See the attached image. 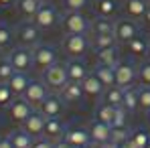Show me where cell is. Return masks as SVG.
<instances>
[{
  "mask_svg": "<svg viewBox=\"0 0 150 148\" xmlns=\"http://www.w3.org/2000/svg\"><path fill=\"white\" fill-rule=\"evenodd\" d=\"M91 23L81 14V10H71L63 16V30L65 35H87Z\"/></svg>",
  "mask_w": 150,
  "mask_h": 148,
  "instance_id": "6da1fadb",
  "label": "cell"
},
{
  "mask_svg": "<svg viewBox=\"0 0 150 148\" xmlns=\"http://www.w3.org/2000/svg\"><path fill=\"white\" fill-rule=\"evenodd\" d=\"M10 63H12V67H14V71H23L26 73L30 67H35V63H33V49L30 47H14V49L8 53V57H6Z\"/></svg>",
  "mask_w": 150,
  "mask_h": 148,
  "instance_id": "7a4b0ae2",
  "label": "cell"
},
{
  "mask_svg": "<svg viewBox=\"0 0 150 148\" xmlns=\"http://www.w3.org/2000/svg\"><path fill=\"white\" fill-rule=\"evenodd\" d=\"M43 81H45V85L51 87V89H63V85L69 81L65 65L55 63V65L47 67V69L43 71Z\"/></svg>",
  "mask_w": 150,
  "mask_h": 148,
  "instance_id": "3957f363",
  "label": "cell"
},
{
  "mask_svg": "<svg viewBox=\"0 0 150 148\" xmlns=\"http://www.w3.org/2000/svg\"><path fill=\"white\" fill-rule=\"evenodd\" d=\"M33 63H35L37 69L45 71L47 67L57 63V51L51 45H37V47H33Z\"/></svg>",
  "mask_w": 150,
  "mask_h": 148,
  "instance_id": "277c9868",
  "label": "cell"
},
{
  "mask_svg": "<svg viewBox=\"0 0 150 148\" xmlns=\"http://www.w3.org/2000/svg\"><path fill=\"white\" fill-rule=\"evenodd\" d=\"M57 21H59V14H57V8L49 4V2H43L41 4V8L37 10V14H35V18H33V23L39 26L41 30H47V28H53V26L57 25Z\"/></svg>",
  "mask_w": 150,
  "mask_h": 148,
  "instance_id": "5b68a950",
  "label": "cell"
},
{
  "mask_svg": "<svg viewBox=\"0 0 150 148\" xmlns=\"http://www.w3.org/2000/svg\"><path fill=\"white\" fill-rule=\"evenodd\" d=\"M39 37H41V28L35 23H30V21L18 25V28H16V39H18V43L23 47H30V49L37 47L39 45Z\"/></svg>",
  "mask_w": 150,
  "mask_h": 148,
  "instance_id": "8992f818",
  "label": "cell"
},
{
  "mask_svg": "<svg viewBox=\"0 0 150 148\" xmlns=\"http://www.w3.org/2000/svg\"><path fill=\"white\" fill-rule=\"evenodd\" d=\"M116 85L118 87H130L134 79H138V67L130 61H120L116 67Z\"/></svg>",
  "mask_w": 150,
  "mask_h": 148,
  "instance_id": "52a82bcc",
  "label": "cell"
},
{
  "mask_svg": "<svg viewBox=\"0 0 150 148\" xmlns=\"http://www.w3.org/2000/svg\"><path fill=\"white\" fill-rule=\"evenodd\" d=\"M21 98H25L33 108L35 106H41L45 99L49 98V87L45 85V81H30Z\"/></svg>",
  "mask_w": 150,
  "mask_h": 148,
  "instance_id": "ba28073f",
  "label": "cell"
},
{
  "mask_svg": "<svg viewBox=\"0 0 150 148\" xmlns=\"http://www.w3.org/2000/svg\"><path fill=\"white\" fill-rule=\"evenodd\" d=\"M89 47V41L85 35H65L63 39V49L69 57H81Z\"/></svg>",
  "mask_w": 150,
  "mask_h": 148,
  "instance_id": "9c48e42d",
  "label": "cell"
},
{
  "mask_svg": "<svg viewBox=\"0 0 150 148\" xmlns=\"http://www.w3.org/2000/svg\"><path fill=\"white\" fill-rule=\"evenodd\" d=\"M114 35L120 43H130L138 35V25L134 23V18H120V21H116Z\"/></svg>",
  "mask_w": 150,
  "mask_h": 148,
  "instance_id": "30bf717a",
  "label": "cell"
},
{
  "mask_svg": "<svg viewBox=\"0 0 150 148\" xmlns=\"http://www.w3.org/2000/svg\"><path fill=\"white\" fill-rule=\"evenodd\" d=\"M35 110H33V106L26 101L25 98H16V99H12V103L8 106V116L14 120V122H25L26 118L33 114Z\"/></svg>",
  "mask_w": 150,
  "mask_h": 148,
  "instance_id": "8fae6325",
  "label": "cell"
},
{
  "mask_svg": "<svg viewBox=\"0 0 150 148\" xmlns=\"http://www.w3.org/2000/svg\"><path fill=\"white\" fill-rule=\"evenodd\" d=\"M89 136H91V142L96 144V146H100L103 142H108V140H112V126L105 122H100V120H93V122L89 124Z\"/></svg>",
  "mask_w": 150,
  "mask_h": 148,
  "instance_id": "7c38bea8",
  "label": "cell"
},
{
  "mask_svg": "<svg viewBox=\"0 0 150 148\" xmlns=\"http://www.w3.org/2000/svg\"><path fill=\"white\" fill-rule=\"evenodd\" d=\"M45 122H47V118L41 114V112H33L28 118H26L25 122H23V130H26L30 136H35V138H39V136H43V130H45Z\"/></svg>",
  "mask_w": 150,
  "mask_h": 148,
  "instance_id": "4fadbf2b",
  "label": "cell"
},
{
  "mask_svg": "<svg viewBox=\"0 0 150 148\" xmlns=\"http://www.w3.org/2000/svg\"><path fill=\"white\" fill-rule=\"evenodd\" d=\"M65 140L73 148H83V146L93 144V142H91V136H89V130H83V128L67 130V132H65Z\"/></svg>",
  "mask_w": 150,
  "mask_h": 148,
  "instance_id": "5bb4252c",
  "label": "cell"
},
{
  "mask_svg": "<svg viewBox=\"0 0 150 148\" xmlns=\"http://www.w3.org/2000/svg\"><path fill=\"white\" fill-rule=\"evenodd\" d=\"M39 112L45 118H59L61 112H63V99L57 98V96H49V98L39 106Z\"/></svg>",
  "mask_w": 150,
  "mask_h": 148,
  "instance_id": "9a60e30c",
  "label": "cell"
},
{
  "mask_svg": "<svg viewBox=\"0 0 150 148\" xmlns=\"http://www.w3.org/2000/svg\"><path fill=\"white\" fill-rule=\"evenodd\" d=\"M65 69H67V77H69V81H79V83H81V81L87 77V67H85V63L79 61L77 57H73L71 61H67Z\"/></svg>",
  "mask_w": 150,
  "mask_h": 148,
  "instance_id": "2e32d148",
  "label": "cell"
},
{
  "mask_svg": "<svg viewBox=\"0 0 150 148\" xmlns=\"http://www.w3.org/2000/svg\"><path fill=\"white\" fill-rule=\"evenodd\" d=\"M81 85H83V93L85 96H89V98H98L103 93V83L100 81V77L96 73H87V77L81 81Z\"/></svg>",
  "mask_w": 150,
  "mask_h": 148,
  "instance_id": "e0dca14e",
  "label": "cell"
},
{
  "mask_svg": "<svg viewBox=\"0 0 150 148\" xmlns=\"http://www.w3.org/2000/svg\"><path fill=\"white\" fill-rule=\"evenodd\" d=\"M43 136L49 138V140H53V142L61 140V136H65V128H63L61 120H59V118H47L45 130H43Z\"/></svg>",
  "mask_w": 150,
  "mask_h": 148,
  "instance_id": "ac0fdd59",
  "label": "cell"
},
{
  "mask_svg": "<svg viewBox=\"0 0 150 148\" xmlns=\"http://www.w3.org/2000/svg\"><path fill=\"white\" fill-rule=\"evenodd\" d=\"M83 96H85V93H83V85H81L79 81H67V83L63 85V89H61V98L65 99V101H69V103L79 101Z\"/></svg>",
  "mask_w": 150,
  "mask_h": 148,
  "instance_id": "d6986e66",
  "label": "cell"
},
{
  "mask_svg": "<svg viewBox=\"0 0 150 148\" xmlns=\"http://www.w3.org/2000/svg\"><path fill=\"white\" fill-rule=\"evenodd\" d=\"M146 8H148V2L146 0H126L124 10L128 14V18H144L146 14Z\"/></svg>",
  "mask_w": 150,
  "mask_h": 148,
  "instance_id": "ffe728a7",
  "label": "cell"
},
{
  "mask_svg": "<svg viewBox=\"0 0 150 148\" xmlns=\"http://www.w3.org/2000/svg\"><path fill=\"white\" fill-rule=\"evenodd\" d=\"M8 138L14 148H33L35 144V136H30L26 130H12L8 134Z\"/></svg>",
  "mask_w": 150,
  "mask_h": 148,
  "instance_id": "44dd1931",
  "label": "cell"
},
{
  "mask_svg": "<svg viewBox=\"0 0 150 148\" xmlns=\"http://www.w3.org/2000/svg\"><path fill=\"white\" fill-rule=\"evenodd\" d=\"M28 83H30V79H28L26 73H23V71H16V73L8 79V87H10V89H12V93H14V96H18V98L25 93V89L28 87Z\"/></svg>",
  "mask_w": 150,
  "mask_h": 148,
  "instance_id": "7402d4cb",
  "label": "cell"
},
{
  "mask_svg": "<svg viewBox=\"0 0 150 148\" xmlns=\"http://www.w3.org/2000/svg\"><path fill=\"white\" fill-rule=\"evenodd\" d=\"M101 98H103V103H110V106L118 108V106H122V101H124V87H118V85L105 87L103 93H101Z\"/></svg>",
  "mask_w": 150,
  "mask_h": 148,
  "instance_id": "603a6c76",
  "label": "cell"
},
{
  "mask_svg": "<svg viewBox=\"0 0 150 148\" xmlns=\"http://www.w3.org/2000/svg\"><path fill=\"white\" fill-rule=\"evenodd\" d=\"M114 28H116V23L108 16H98L93 23H91V33L93 35H114Z\"/></svg>",
  "mask_w": 150,
  "mask_h": 148,
  "instance_id": "cb8c5ba5",
  "label": "cell"
},
{
  "mask_svg": "<svg viewBox=\"0 0 150 148\" xmlns=\"http://www.w3.org/2000/svg\"><path fill=\"white\" fill-rule=\"evenodd\" d=\"M98 53V61L100 65H110V67H116L120 63V53H118V47H108V49L96 51Z\"/></svg>",
  "mask_w": 150,
  "mask_h": 148,
  "instance_id": "d4e9b609",
  "label": "cell"
},
{
  "mask_svg": "<svg viewBox=\"0 0 150 148\" xmlns=\"http://www.w3.org/2000/svg\"><path fill=\"white\" fill-rule=\"evenodd\" d=\"M41 4H43V0H16V8L25 18H35Z\"/></svg>",
  "mask_w": 150,
  "mask_h": 148,
  "instance_id": "484cf974",
  "label": "cell"
},
{
  "mask_svg": "<svg viewBox=\"0 0 150 148\" xmlns=\"http://www.w3.org/2000/svg\"><path fill=\"white\" fill-rule=\"evenodd\" d=\"M93 6H96L98 16H108V18H112L116 14V10H118V2L116 0H96Z\"/></svg>",
  "mask_w": 150,
  "mask_h": 148,
  "instance_id": "4316f807",
  "label": "cell"
},
{
  "mask_svg": "<svg viewBox=\"0 0 150 148\" xmlns=\"http://www.w3.org/2000/svg\"><path fill=\"white\" fill-rule=\"evenodd\" d=\"M96 75L100 77V81L103 83V87L116 85V69H114V67H110V65H98Z\"/></svg>",
  "mask_w": 150,
  "mask_h": 148,
  "instance_id": "83f0119b",
  "label": "cell"
},
{
  "mask_svg": "<svg viewBox=\"0 0 150 148\" xmlns=\"http://www.w3.org/2000/svg\"><path fill=\"white\" fill-rule=\"evenodd\" d=\"M126 112H134L140 108V99H138V89L136 87H124V101H122Z\"/></svg>",
  "mask_w": 150,
  "mask_h": 148,
  "instance_id": "f1b7e54d",
  "label": "cell"
},
{
  "mask_svg": "<svg viewBox=\"0 0 150 148\" xmlns=\"http://www.w3.org/2000/svg\"><path fill=\"white\" fill-rule=\"evenodd\" d=\"M118 39L116 35H93L91 39V45L96 51H101V49H108V47H116Z\"/></svg>",
  "mask_w": 150,
  "mask_h": 148,
  "instance_id": "f546056e",
  "label": "cell"
},
{
  "mask_svg": "<svg viewBox=\"0 0 150 148\" xmlns=\"http://www.w3.org/2000/svg\"><path fill=\"white\" fill-rule=\"evenodd\" d=\"M114 114H116V108L110 106V103H100V106L96 108V120L105 122V124H110V126L114 122Z\"/></svg>",
  "mask_w": 150,
  "mask_h": 148,
  "instance_id": "4dcf8cb0",
  "label": "cell"
},
{
  "mask_svg": "<svg viewBox=\"0 0 150 148\" xmlns=\"http://www.w3.org/2000/svg\"><path fill=\"white\" fill-rule=\"evenodd\" d=\"M128 49L132 51V55H146L148 53V41L140 35H136L130 43H128Z\"/></svg>",
  "mask_w": 150,
  "mask_h": 148,
  "instance_id": "1f68e13d",
  "label": "cell"
},
{
  "mask_svg": "<svg viewBox=\"0 0 150 148\" xmlns=\"http://www.w3.org/2000/svg\"><path fill=\"white\" fill-rule=\"evenodd\" d=\"M130 138H132V142L136 144V148H146L150 144V134L144 130V128L134 130V132L130 134Z\"/></svg>",
  "mask_w": 150,
  "mask_h": 148,
  "instance_id": "d6a6232c",
  "label": "cell"
},
{
  "mask_svg": "<svg viewBox=\"0 0 150 148\" xmlns=\"http://www.w3.org/2000/svg\"><path fill=\"white\" fill-rule=\"evenodd\" d=\"M14 73H16V71H14L12 63L4 57V61L0 63V83H8V79H10Z\"/></svg>",
  "mask_w": 150,
  "mask_h": 148,
  "instance_id": "836d02e7",
  "label": "cell"
},
{
  "mask_svg": "<svg viewBox=\"0 0 150 148\" xmlns=\"http://www.w3.org/2000/svg\"><path fill=\"white\" fill-rule=\"evenodd\" d=\"M12 99H14V93H12V89L8 87V83H0V108L10 106Z\"/></svg>",
  "mask_w": 150,
  "mask_h": 148,
  "instance_id": "e575fe53",
  "label": "cell"
},
{
  "mask_svg": "<svg viewBox=\"0 0 150 148\" xmlns=\"http://www.w3.org/2000/svg\"><path fill=\"white\" fill-rule=\"evenodd\" d=\"M10 43H12V30H10V26L0 23V49L8 47Z\"/></svg>",
  "mask_w": 150,
  "mask_h": 148,
  "instance_id": "d590c367",
  "label": "cell"
},
{
  "mask_svg": "<svg viewBox=\"0 0 150 148\" xmlns=\"http://www.w3.org/2000/svg\"><path fill=\"white\" fill-rule=\"evenodd\" d=\"M138 81L142 85L150 87V61H144L140 67H138Z\"/></svg>",
  "mask_w": 150,
  "mask_h": 148,
  "instance_id": "8d00e7d4",
  "label": "cell"
},
{
  "mask_svg": "<svg viewBox=\"0 0 150 148\" xmlns=\"http://www.w3.org/2000/svg\"><path fill=\"white\" fill-rule=\"evenodd\" d=\"M126 112L124 106H118L116 108V114H114V122H112V128H126Z\"/></svg>",
  "mask_w": 150,
  "mask_h": 148,
  "instance_id": "74e56055",
  "label": "cell"
},
{
  "mask_svg": "<svg viewBox=\"0 0 150 148\" xmlns=\"http://www.w3.org/2000/svg\"><path fill=\"white\" fill-rule=\"evenodd\" d=\"M138 99H140V108L142 110H150V87H138Z\"/></svg>",
  "mask_w": 150,
  "mask_h": 148,
  "instance_id": "f35d334b",
  "label": "cell"
},
{
  "mask_svg": "<svg viewBox=\"0 0 150 148\" xmlns=\"http://www.w3.org/2000/svg\"><path fill=\"white\" fill-rule=\"evenodd\" d=\"M87 2H89V0H63V8H65L67 12H71V10H81V8L87 6Z\"/></svg>",
  "mask_w": 150,
  "mask_h": 148,
  "instance_id": "ab89813d",
  "label": "cell"
},
{
  "mask_svg": "<svg viewBox=\"0 0 150 148\" xmlns=\"http://www.w3.org/2000/svg\"><path fill=\"white\" fill-rule=\"evenodd\" d=\"M128 138H130V132H128L126 128H112V140H114V142L122 144Z\"/></svg>",
  "mask_w": 150,
  "mask_h": 148,
  "instance_id": "60d3db41",
  "label": "cell"
},
{
  "mask_svg": "<svg viewBox=\"0 0 150 148\" xmlns=\"http://www.w3.org/2000/svg\"><path fill=\"white\" fill-rule=\"evenodd\" d=\"M33 148H55V142L49 140V138H45V136H39V138H35Z\"/></svg>",
  "mask_w": 150,
  "mask_h": 148,
  "instance_id": "b9f144b4",
  "label": "cell"
},
{
  "mask_svg": "<svg viewBox=\"0 0 150 148\" xmlns=\"http://www.w3.org/2000/svg\"><path fill=\"white\" fill-rule=\"evenodd\" d=\"M0 148H14L8 136H0Z\"/></svg>",
  "mask_w": 150,
  "mask_h": 148,
  "instance_id": "7bdbcfd3",
  "label": "cell"
},
{
  "mask_svg": "<svg viewBox=\"0 0 150 148\" xmlns=\"http://www.w3.org/2000/svg\"><path fill=\"white\" fill-rule=\"evenodd\" d=\"M55 148H73V146H71L65 138H61V140H57V142H55Z\"/></svg>",
  "mask_w": 150,
  "mask_h": 148,
  "instance_id": "ee69618b",
  "label": "cell"
},
{
  "mask_svg": "<svg viewBox=\"0 0 150 148\" xmlns=\"http://www.w3.org/2000/svg\"><path fill=\"white\" fill-rule=\"evenodd\" d=\"M98 148H120V144H118V142H114V140H108V142L100 144Z\"/></svg>",
  "mask_w": 150,
  "mask_h": 148,
  "instance_id": "f6af8a7d",
  "label": "cell"
},
{
  "mask_svg": "<svg viewBox=\"0 0 150 148\" xmlns=\"http://www.w3.org/2000/svg\"><path fill=\"white\" fill-rule=\"evenodd\" d=\"M120 148H136V144L132 142V138H128V140H124V142L120 144Z\"/></svg>",
  "mask_w": 150,
  "mask_h": 148,
  "instance_id": "bcb514c9",
  "label": "cell"
},
{
  "mask_svg": "<svg viewBox=\"0 0 150 148\" xmlns=\"http://www.w3.org/2000/svg\"><path fill=\"white\" fill-rule=\"evenodd\" d=\"M16 0H0V6L2 8H6V6H10V4H14Z\"/></svg>",
  "mask_w": 150,
  "mask_h": 148,
  "instance_id": "7dc6e473",
  "label": "cell"
},
{
  "mask_svg": "<svg viewBox=\"0 0 150 148\" xmlns=\"http://www.w3.org/2000/svg\"><path fill=\"white\" fill-rule=\"evenodd\" d=\"M144 21L150 25V4H148V8H146V14H144Z\"/></svg>",
  "mask_w": 150,
  "mask_h": 148,
  "instance_id": "c3c4849f",
  "label": "cell"
},
{
  "mask_svg": "<svg viewBox=\"0 0 150 148\" xmlns=\"http://www.w3.org/2000/svg\"><path fill=\"white\" fill-rule=\"evenodd\" d=\"M83 148H98L96 144H89V146H83Z\"/></svg>",
  "mask_w": 150,
  "mask_h": 148,
  "instance_id": "681fc988",
  "label": "cell"
},
{
  "mask_svg": "<svg viewBox=\"0 0 150 148\" xmlns=\"http://www.w3.org/2000/svg\"><path fill=\"white\" fill-rule=\"evenodd\" d=\"M2 61H4V55H2V53H0V63H2Z\"/></svg>",
  "mask_w": 150,
  "mask_h": 148,
  "instance_id": "f907efd6",
  "label": "cell"
},
{
  "mask_svg": "<svg viewBox=\"0 0 150 148\" xmlns=\"http://www.w3.org/2000/svg\"><path fill=\"white\" fill-rule=\"evenodd\" d=\"M148 59H150V41H148Z\"/></svg>",
  "mask_w": 150,
  "mask_h": 148,
  "instance_id": "816d5d0a",
  "label": "cell"
},
{
  "mask_svg": "<svg viewBox=\"0 0 150 148\" xmlns=\"http://www.w3.org/2000/svg\"><path fill=\"white\" fill-rule=\"evenodd\" d=\"M146 114H148V120H150V110H148V112H146Z\"/></svg>",
  "mask_w": 150,
  "mask_h": 148,
  "instance_id": "f5cc1de1",
  "label": "cell"
},
{
  "mask_svg": "<svg viewBox=\"0 0 150 148\" xmlns=\"http://www.w3.org/2000/svg\"><path fill=\"white\" fill-rule=\"evenodd\" d=\"M146 148H150V144H148V146H146Z\"/></svg>",
  "mask_w": 150,
  "mask_h": 148,
  "instance_id": "db71d44e",
  "label": "cell"
},
{
  "mask_svg": "<svg viewBox=\"0 0 150 148\" xmlns=\"http://www.w3.org/2000/svg\"><path fill=\"white\" fill-rule=\"evenodd\" d=\"M43 2H47V0H43Z\"/></svg>",
  "mask_w": 150,
  "mask_h": 148,
  "instance_id": "11a10c76",
  "label": "cell"
}]
</instances>
